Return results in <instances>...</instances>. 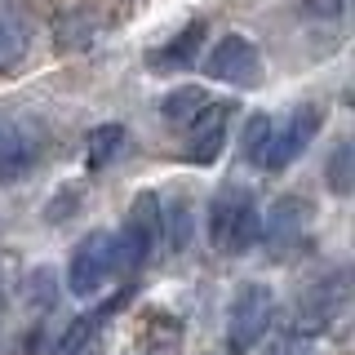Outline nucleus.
Masks as SVG:
<instances>
[{
	"mask_svg": "<svg viewBox=\"0 0 355 355\" xmlns=\"http://www.w3.org/2000/svg\"><path fill=\"white\" fill-rule=\"evenodd\" d=\"M205 103H209V94L200 85H178V89H169V94L160 98V120L169 129H187Z\"/></svg>",
	"mask_w": 355,
	"mask_h": 355,
	"instance_id": "15",
	"label": "nucleus"
},
{
	"mask_svg": "<svg viewBox=\"0 0 355 355\" xmlns=\"http://www.w3.org/2000/svg\"><path fill=\"white\" fill-rule=\"evenodd\" d=\"M205 40H209V22L205 18H191L169 44H164V49L151 53V62L164 67V71H182V67H191L200 58V44H205Z\"/></svg>",
	"mask_w": 355,
	"mask_h": 355,
	"instance_id": "12",
	"label": "nucleus"
},
{
	"mask_svg": "<svg viewBox=\"0 0 355 355\" xmlns=\"http://www.w3.org/2000/svg\"><path fill=\"white\" fill-rule=\"evenodd\" d=\"M271 133H275L271 111H249V120H244V129H240V155L249 164H258V169L266 160V147H271Z\"/></svg>",
	"mask_w": 355,
	"mask_h": 355,
	"instance_id": "16",
	"label": "nucleus"
},
{
	"mask_svg": "<svg viewBox=\"0 0 355 355\" xmlns=\"http://www.w3.org/2000/svg\"><path fill=\"white\" fill-rule=\"evenodd\" d=\"M297 14L306 22H342L347 18V0H297Z\"/></svg>",
	"mask_w": 355,
	"mask_h": 355,
	"instance_id": "19",
	"label": "nucleus"
},
{
	"mask_svg": "<svg viewBox=\"0 0 355 355\" xmlns=\"http://www.w3.org/2000/svg\"><path fill=\"white\" fill-rule=\"evenodd\" d=\"M5 302L9 297H5V280H0V320H5Z\"/></svg>",
	"mask_w": 355,
	"mask_h": 355,
	"instance_id": "23",
	"label": "nucleus"
},
{
	"mask_svg": "<svg viewBox=\"0 0 355 355\" xmlns=\"http://www.w3.org/2000/svg\"><path fill=\"white\" fill-rule=\"evenodd\" d=\"M62 280L71 297H94L107 280H116V236L111 231H85L71 244Z\"/></svg>",
	"mask_w": 355,
	"mask_h": 355,
	"instance_id": "5",
	"label": "nucleus"
},
{
	"mask_svg": "<svg viewBox=\"0 0 355 355\" xmlns=\"http://www.w3.org/2000/svg\"><path fill=\"white\" fill-rule=\"evenodd\" d=\"M53 302H58V284H53V271H40L31 275V306H40V311H53Z\"/></svg>",
	"mask_w": 355,
	"mask_h": 355,
	"instance_id": "20",
	"label": "nucleus"
},
{
	"mask_svg": "<svg viewBox=\"0 0 355 355\" xmlns=\"http://www.w3.org/2000/svg\"><path fill=\"white\" fill-rule=\"evenodd\" d=\"M125 147H129V129L120 125V120H111V125H98L94 133H89V142H85L89 169H107V164H116L120 155H125Z\"/></svg>",
	"mask_w": 355,
	"mask_h": 355,
	"instance_id": "14",
	"label": "nucleus"
},
{
	"mask_svg": "<svg viewBox=\"0 0 355 355\" xmlns=\"http://www.w3.org/2000/svg\"><path fill=\"white\" fill-rule=\"evenodd\" d=\"M160 236L173 253H182L191 244V200H173L169 209H160Z\"/></svg>",
	"mask_w": 355,
	"mask_h": 355,
	"instance_id": "18",
	"label": "nucleus"
},
{
	"mask_svg": "<svg viewBox=\"0 0 355 355\" xmlns=\"http://www.w3.org/2000/svg\"><path fill=\"white\" fill-rule=\"evenodd\" d=\"M31 53V22L18 0H0V71L14 67Z\"/></svg>",
	"mask_w": 355,
	"mask_h": 355,
	"instance_id": "11",
	"label": "nucleus"
},
{
	"mask_svg": "<svg viewBox=\"0 0 355 355\" xmlns=\"http://www.w3.org/2000/svg\"><path fill=\"white\" fill-rule=\"evenodd\" d=\"M311 218H315L311 200H302V196H280L262 214V236H258V244H266V249H275V253H280V249H293V244L306 236Z\"/></svg>",
	"mask_w": 355,
	"mask_h": 355,
	"instance_id": "10",
	"label": "nucleus"
},
{
	"mask_svg": "<svg viewBox=\"0 0 355 355\" xmlns=\"http://www.w3.org/2000/svg\"><path fill=\"white\" fill-rule=\"evenodd\" d=\"M107 320H111V306H98V311H89V315L71 320L67 333L58 338V347H53V355H94L98 338H103V329H107Z\"/></svg>",
	"mask_w": 355,
	"mask_h": 355,
	"instance_id": "13",
	"label": "nucleus"
},
{
	"mask_svg": "<svg viewBox=\"0 0 355 355\" xmlns=\"http://www.w3.org/2000/svg\"><path fill=\"white\" fill-rule=\"evenodd\" d=\"M205 236L218 253H249L262 236V214H258V200H253L249 187L227 182L209 205L205 218Z\"/></svg>",
	"mask_w": 355,
	"mask_h": 355,
	"instance_id": "1",
	"label": "nucleus"
},
{
	"mask_svg": "<svg viewBox=\"0 0 355 355\" xmlns=\"http://www.w3.org/2000/svg\"><path fill=\"white\" fill-rule=\"evenodd\" d=\"M266 355H311V338H306V333H297V329H284L280 338L266 347Z\"/></svg>",
	"mask_w": 355,
	"mask_h": 355,
	"instance_id": "21",
	"label": "nucleus"
},
{
	"mask_svg": "<svg viewBox=\"0 0 355 355\" xmlns=\"http://www.w3.org/2000/svg\"><path fill=\"white\" fill-rule=\"evenodd\" d=\"M231 116H236V103H205L196 111V120L187 125V160L191 164H214L222 151H227L231 138Z\"/></svg>",
	"mask_w": 355,
	"mask_h": 355,
	"instance_id": "9",
	"label": "nucleus"
},
{
	"mask_svg": "<svg viewBox=\"0 0 355 355\" xmlns=\"http://www.w3.org/2000/svg\"><path fill=\"white\" fill-rule=\"evenodd\" d=\"M62 209H80V191H58V200H53V205L44 209V218H49V222H58Z\"/></svg>",
	"mask_w": 355,
	"mask_h": 355,
	"instance_id": "22",
	"label": "nucleus"
},
{
	"mask_svg": "<svg viewBox=\"0 0 355 355\" xmlns=\"http://www.w3.org/2000/svg\"><path fill=\"white\" fill-rule=\"evenodd\" d=\"M44 129L22 116H0V187H18L40 169Z\"/></svg>",
	"mask_w": 355,
	"mask_h": 355,
	"instance_id": "6",
	"label": "nucleus"
},
{
	"mask_svg": "<svg viewBox=\"0 0 355 355\" xmlns=\"http://www.w3.org/2000/svg\"><path fill=\"white\" fill-rule=\"evenodd\" d=\"M320 129H324V107H320V103H297L284 116V125L271 133V147H266L262 169L284 173L288 164H297V160H302V151L320 138Z\"/></svg>",
	"mask_w": 355,
	"mask_h": 355,
	"instance_id": "7",
	"label": "nucleus"
},
{
	"mask_svg": "<svg viewBox=\"0 0 355 355\" xmlns=\"http://www.w3.org/2000/svg\"><path fill=\"white\" fill-rule=\"evenodd\" d=\"M205 76L218 80V85H231V89H253V85H262V76H266V58H262V49H258L253 36L227 31V36H218L205 49Z\"/></svg>",
	"mask_w": 355,
	"mask_h": 355,
	"instance_id": "4",
	"label": "nucleus"
},
{
	"mask_svg": "<svg viewBox=\"0 0 355 355\" xmlns=\"http://www.w3.org/2000/svg\"><path fill=\"white\" fill-rule=\"evenodd\" d=\"M111 236H116V275L142 271V266L151 262L155 244H160V196L155 191L133 196L120 231H111Z\"/></svg>",
	"mask_w": 355,
	"mask_h": 355,
	"instance_id": "3",
	"label": "nucleus"
},
{
	"mask_svg": "<svg viewBox=\"0 0 355 355\" xmlns=\"http://www.w3.org/2000/svg\"><path fill=\"white\" fill-rule=\"evenodd\" d=\"M347 293H351L347 271H329V275H320L315 284H306V288H302V297H297V315H293V324H288V329L306 333V338L315 342L320 333H324L333 320L347 311Z\"/></svg>",
	"mask_w": 355,
	"mask_h": 355,
	"instance_id": "8",
	"label": "nucleus"
},
{
	"mask_svg": "<svg viewBox=\"0 0 355 355\" xmlns=\"http://www.w3.org/2000/svg\"><path fill=\"white\" fill-rule=\"evenodd\" d=\"M324 178H329L333 196H351L355 191V147H351V138L333 142V151L324 160Z\"/></svg>",
	"mask_w": 355,
	"mask_h": 355,
	"instance_id": "17",
	"label": "nucleus"
},
{
	"mask_svg": "<svg viewBox=\"0 0 355 355\" xmlns=\"http://www.w3.org/2000/svg\"><path fill=\"white\" fill-rule=\"evenodd\" d=\"M271 320H275L271 284H262V280L240 284L236 297H231V306H227V351L249 355L253 347H262L266 333H271Z\"/></svg>",
	"mask_w": 355,
	"mask_h": 355,
	"instance_id": "2",
	"label": "nucleus"
}]
</instances>
